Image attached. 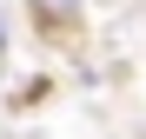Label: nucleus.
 Wrapping results in <instances>:
<instances>
[{"label": "nucleus", "mask_w": 146, "mask_h": 139, "mask_svg": "<svg viewBox=\"0 0 146 139\" xmlns=\"http://www.w3.org/2000/svg\"><path fill=\"white\" fill-rule=\"evenodd\" d=\"M27 7H33V20H40L46 33H60V27H73V20H80L86 0H27Z\"/></svg>", "instance_id": "obj_1"}]
</instances>
